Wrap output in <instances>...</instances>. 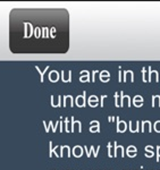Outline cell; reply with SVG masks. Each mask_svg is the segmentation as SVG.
<instances>
[{
	"instance_id": "3957f363",
	"label": "cell",
	"mask_w": 160,
	"mask_h": 170,
	"mask_svg": "<svg viewBox=\"0 0 160 170\" xmlns=\"http://www.w3.org/2000/svg\"><path fill=\"white\" fill-rule=\"evenodd\" d=\"M59 78H60V75H59V73H58L57 71H51V72L49 73V81H50V82L56 83V82L59 81Z\"/></svg>"
},
{
	"instance_id": "6da1fadb",
	"label": "cell",
	"mask_w": 160,
	"mask_h": 170,
	"mask_svg": "<svg viewBox=\"0 0 160 170\" xmlns=\"http://www.w3.org/2000/svg\"><path fill=\"white\" fill-rule=\"evenodd\" d=\"M85 96H86V92L84 91L83 92V94L82 95H77L76 96V100H75V103H76V105L77 107H80V108H83V107H85Z\"/></svg>"
},
{
	"instance_id": "f1b7e54d",
	"label": "cell",
	"mask_w": 160,
	"mask_h": 170,
	"mask_svg": "<svg viewBox=\"0 0 160 170\" xmlns=\"http://www.w3.org/2000/svg\"><path fill=\"white\" fill-rule=\"evenodd\" d=\"M43 125H44V127H46V132L48 133V132H49V128H48V126H47V123H46V121H43Z\"/></svg>"
},
{
	"instance_id": "5b68a950",
	"label": "cell",
	"mask_w": 160,
	"mask_h": 170,
	"mask_svg": "<svg viewBox=\"0 0 160 170\" xmlns=\"http://www.w3.org/2000/svg\"><path fill=\"white\" fill-rule=\"evenodd\" d=\"M99 77H100V81H101L102 83H107V82H109V80H110V74H109L107 71H103V72L100 73Z\"/></svg>"
},
{
	"instance_id": "7a4b0ae2",
	"label": "cell",
	"mask_w": 160,
	"mask_h": 170,
	"mask_svg": "<svg viewBox=\"0 0 160 170\" xmlns=\"http://www.w3.org/2000/svg\"><path fill=\"white\" fill-rule=\"evenodd\" d=\"M126 129H127L126 123L123 121V120H120V119L117 117V132H118V133H124Z\"/></svg>"
},
{
	"instance_id": "1f68e13d",
	"label": "cell",
	"mask_w": 160,
	"mask_h": 170,
	"mask_svg": "<svg viewBox=\"0 0 160 170\" xmlns=\"http://www.w3.org/2000/svg\"><path fill=\"white\" fill-rule=\"evenodd\" d=\"M109 121H114V117H109Z\"/></svg>"
},
{
	"instance_id": "7c38bea8",
	"label": "cell",
	"mask_w": 160,
	"mask_h": 170,
	"mask_svg": "<svg viewBox=\"0 0 160 170\" xmlns=\"http://www.w3.org/2000/svg\"><path fill=\"white\" fill-rule=\"evenodd\" d=\"M119 152H122V154H123V157H124V148H123L122 145H117V144L115 143V151H114V157H117Z\"/></svg>"
},
{
	"instance_id": "5bb4252c",
	"label": "cell",
	"mask_w": 160,
	"mask_h": 170,
	"mask_svg": "<svg viewBox=\"0 0 160 170\" xmlns=\"http://www.w3.org/2000/svg\"><path fill=\"white\" fill-rule=\"evenodd\" d=\"M35 69H36V71H39V74H40V76H41V81H40V82H41V83H43V82H44V73L49 69V66H47V67H46V69H44L43 72H41V71H40V68H39L38 66H35Z\"/></svg>"
},
{
	"instance_id": "4fadbf2b",
	"label": "cell",
	"mask_w": 160,
	"mask_h": 170,
	"mask_svg": "<svg viewBox=\"0 0 160 170\" xmlns=\"http://www.w3.org/2000/svg\"><path fill=\"white\" fill-rule=\"evenodd\" d=\"M26 26H25V36L26 38H28V36H31L32 35V32H33V27H32V25L31 24H25Z\"/></svg>"
},
{
	"instance_id": "277c9868",
	"label": "cell",
	"mask_w": 160,
	"mask_h": 170,
	"mask_svg": "<svg viewBox=\"0 0 160 170\" xmlns=\"http://www.w3.org/2000/svg\"><path fill=\"white\" fill-rule=\"evenodd\" d=\"M119 95H120V103H119V105H120V107H124L125 102H127V105L131 107V98H130L128 95H124V94H123V91L119 93Z\"/></svg>"
},
{
	"instance_id": "d6986e66",
	"label": "cell",
	"mask_w": 160,
	"mask_h": 170,
	"mask_svg": "<svg viewBox=\"0 0 160 170\" xmlns=\"http://www.w3.org/2000/svg\"><path fill=\"white\" fill-rule=\"evenodd\" d=\"M153 129L157 132V133H160V121H156L155 123V126H153Z\"/></svg>"
},
{
	"instance_id": "f546056e",
	"label": "cell",
	"mask_w": 160,
	"mask_h": 170,
	"mask_svg": "<svg viewBox=\"0 0 160 170\" xmlns=\"http://www.w3.org/2000/svg\"><path fill=\"white\" fill-rule=\"evenodd\" d=\"M86 74H89V72H86V71H83V72H81V76H83V75H86Z\"/></svg>"
},
{
	"instance_id": "9a60e30c",
	"label": "cell",
	"mask_w": 160,
	"mask_h": 170,
	"mask_svg": "<svg viewBox=\"0 0 160 170\" xmlns=\"http://www.w3.org/2000/svg\"><path fill=\"white\" fill-rule=\"evenodd\" d=\"M131 75V80H132V82H134V74H133V72L132 71H126L125 72V75H124V81L123 82H126L127 81V77Z\"/></svg>"
},
{
	"instance_id": "7402d4cb",
	"label": "cell",
	"mask_w": 160,
	"mask_h": 170,
	"mask_svg": "<svg viewBox=\"0 0 160 170\" xmlns=\"http://www.w3.org/2000/svg\"><path fill=\"white\" fill-rule=\"evenodd\" d=\"M40 35H41V28H40V27H36V28H35V36H36V38H40Z\"/></svg>"
},
{
	"instance_id": "44dd1931",
	"label": "cell",
	"mask_w": 160,
	"mask_h": 170,
	"mask_svg": "<svg viewBox=\"0 0 160 170\" xmlns=\"http://www.w3.org/2000/svg\"><path fill=\"white\" fill-rule=\"evenodd\" d=\"M108 157L112 158V150H111V143H108Z\"/></svg>"
},
{
	"instance_id": "484cf974",
	"label": "cell",
	"mask_w": 160,
	"mask_h": 170,
	"mask_svg": "<svg viewBox=\"0 0 160 170\" xmlns=\"http://www.w3.org/2000/svg\"><path fill=\"white\" fill-rule=\"evenodd\" d=\"M65 129H66V132H69V129H68V119L67 118L65 119Z\"/></svg>"
},
{
	"instance_id": "8992f818",
	"label": "cell",
	"mask_w": 160,
	"mask_h": 170,
	"mask_svg": "<svg viewBox=\"0 0 160 170\" xmlns=\"http://www.w3.org/2000/svg\"><path fill=\"white\" fill-rule=\"evenodd\" d=\"M63 100H64V103H63V105H64V107H67V101L69 102L71 107H74V104H75V100L73 99V96H72V95H65Z\"/></svg>"
},
{
	"instance_id": "d4e9b609",
	"label": "cell",
	"mask_w": 160,
	"mask_h": 170,
	"mask_svg": "<svg viewBox=\"0 0 160 170\" xmlns=\"http://www.w3.org/2000/svg\"><path fill=\"white\" fill-rule=\"evenodd\" d=\"M160 159V145L157 148V162H159Z\"/></svg>"
},
{
	"instance_id": "8fae6325",
	"label": "cell",
	"mask_w": 160,
	"mask_h": 170,
	"mask_svg": "<svg viewBox=\"0 0 160 170\" xmlns=\"http://www.w3.org/2000/svg\"><path fill=\"white\" fill-rule=\"evenodd\" d=\"M98 102H99V99H98L97 95H91V96L89 98V104H90L91 107H97V105H98Z\"/></svg>"
},
{
	"instance_id": "603a6c76",
	"label": "cell",
	"mask_w": 160,
	"mask_h": 170,
	"mask_svg": "<svg viewBox=\"0 0 160 170\" xmlns=\"http://www.w3.org/2000/svg\"><path fill=\"white\" fill-rule=\"evenodd\" d=\"M153 154H155V153L152 152V150H151V151H149V152L147 151V153H145V157H147V158H152V157H153Z\"/></svg>"
},
{
	"instance_id": "83f0119b",
	"label": "cell",
	"mask_w": 160,
	"mask_h": 170,
	"mask_svg": "<svg viewBox=\"0 0 160 170\" xmlns=\"http://www.w3.org/2000/svg\"><path fill=\"white\" fill-rule=\"evenodd\" d=\"M95 74H97V71H93V73H92V82L94 83V81H95Z\"/></svg>"
},
{
	"instance_id": "ffe728a7",
	"label": "cell",
	"mask_w": 160,
	"mask_h": 170,
	"mask_svg": "<svg viewBox=\"0 0 160 170\" xmlns=\"http://www.w3.org/2000/svg\"><path fill=\"white\" fill-rule=\"evenodd\" d=\"M142 73H143V77H142V80H143V82H144V83H147V82H148V80H147V69H145V67L142 69Z\"/></svg>"
},
{
	"instance_id": "e0dca14e",
	"label": "cell",
	"mask_w": 160,
	"mask_h": 170,
	"mask_svg": "<svg viewBox=\"0 0 160 170\" xmlns=\"http://www.w3.org/2000/svg\"><path fill=\"white\" fill-rule=\"evenodd\" d=\"M126 153H127V156H128V157H130L131 154L136 153V148H135V146H128V148H127V152H126Z\"/></svg>"
},
{
	"instance_id": "4316f807",
	"label": "cell",
	"mask_w": 160,
	"mask_h": 170,
	"mask_svg": "<svg viewBox=\"0 0 160 170\" xmlns=\"http://www.w3.org/2000/svg\"><path fill=\"white\" fill-rule=\"evenodd\" d=\"M157 99H158L157 95H153V96H152V107L156 105V100H157Z\"/></svg>"
},
{
	"instance_id": "9c48e42d",
	"label": "cell",
	"mask_w": 160,
	"mask_h": 170,
	"mask_svg": "<svg viewBox=\"0 0 160 170\" xmlns=\"http://www.w3.org/2000/svg\"><path fill=\"white\" fill-rule=\"evenodd\" d=\"M156 81L157 83L159 82V76H158V72H156V71H153V72H150L149 73V80H148V82L150 83V82H152V81Z\"/></svg>"
},
{
	"instance_id": "2e32d148",
	"label": "cell",
	"mask_w": 160,
	"mask_h": 170,
	"mask_svg": "<svg viewBox=\"0 0 160 170\" xmlns=\"http://www.w3.org/2000/svg\"><path fill=\"white\" fill-rule=\"evenodd\" d=\"M147 128H149V132H151V123L150 121H142V132H145Z\"/></svg>"
},
{
	"instance_id": "4dcf8cb0",
	"label": "cell",
	"mask_w": 160,
	"mask_h": 170,
	"mask_svg": "<svg viewBox=\"0 0 160 170\" xmlns=\"http://www.w3.org/2000/svg\"><path fill=\"white\" fill-rule=\"evenodd\" d=\"M119 82H122V72H119Z\"/></svg>"
},
{
	"instance_id": "ac0fdd59",
	"label": "cell",
	"mask_w": 160,
	"mask_h": 170,
	"mask_svg": "<svg viewBox=\"0 0 160 170\" xmlns=\"http://www.w3.org/2000/svg\"><path fill=\"white\" fill-rule=\"evenodd\" d=\"M80 81L82 83H86V82H89L90 81V76H89V74H86V75H83V76H81L80 77Z\"/></svg>"
},
{
	"instance_id": "cb8c5ba5",
	"label": "cell",
	"mask_w": 160,
	"mask_h": 170,
	"mask_svg": "<svg viewBox=\"0 0 160 170\" xmlns=\"http://www.w3.org/2000/svg\"><path fill=\"white\" fill-rule=\"evenodd\" d=\"M118 95H119V93H116V94H115V99H116V103H115V104H116V107H119V102H118L119 99H118Z\"/></svg>"
},
{
	"instance_id": "52a82bcc",
	"label": "cell",
	"mask_w": 160,
	"mask_h": 170,
	"mask_svg": "<svg viewBox=\"0 0 160 170\" xmlns=\"http://www.w3.org/2000/svg\"><path fill=\"white\" fill-rule=\"evenodd\" d=\"M91 127H90V132L91 133H99L100 128H99V121H91Z\"/></svg>"
},
{
	"instance_id": "ba28073f",
	"label": "cell",
	"mask_w": 160,
	"mask_h": 170,
	"mask_svg": "<svg viewBox=\"0 0 160 170\" xmlns=\"http://www.w3.org/2000/svg\"><path fill=\"white\" fill-rule=\"evenodd\" d=\"M73 156L75 157V158H81L82 156H83V148H81V146H75L74 149H73Z\"/></svg>"
},
{
	"instance_id": "30bf717a",
	"label": "cell",
	"mask_w": 160,
	"mask_h": 170,
	"mask_svg": "<svg viewBox=\"0 0 160 170\" xmlns=\"http://www.w3.org/2000/svg\"><path fill=\"white\" fill-rule=\"evenodd\" d=\"M133 103L135 107H142L143 104V98L141 95H135L133 99Z\"/></svg>"
}]
</instances>
